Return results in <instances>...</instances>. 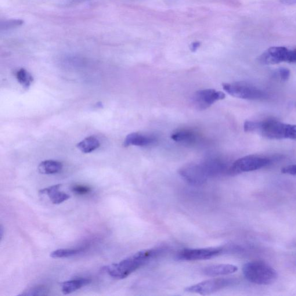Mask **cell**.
Here are the masks:
<instances>
[{"instance_id": "cell-1", "label": "cell", "mask_w": 296, "mask_h": 296, "mask_svg": "<svg viewBox=\"0 0 296 296\" xmlns=\"http://www.w3.org/2000/svg\"><path fill=\"white\" fill-rule=\"evenodd\" d=\"M163 251L161 248L141 251L120 262L105 266L103 269L115 279H124L140 267L157 258Z\"/></svg>"}, {"instance_id": "cell-2", "label": "cell", "mask_w": 296, "mask_h": 296, "mask_svg": "<svg viewBox=\"0 0 296 296\" xmlns=\"http://www.w3.org/2000/svg\"><path fill=\"white\" fill-rule=\"evenodd\" d=\"M245 132L256 134L270 140H296V125L267 119L262 121H247L244 123Z\"/></svg>"}, {"instance_id": "cell-3", "label": "cell", "mask_w": 296, "mask_h": 296, "mask_svg": "<svg viewBox=\"0 0 296 296\" xmlns=\"http://www.w3.org/2000/svg\"><path fill=\"white\" fill-rule=\"evenodd\" d=\"M243 271L245 279L259 285L272 284L278 278L277 271L265 262H248L244 266Z\"/></svg>"}, {"instance_id": "cell-4", "label": "cell", "mask_w": 296, "mask_h": 296, "mask_svg": "<svg viewBox=\"0 0 296 296\" xmlns=\"http://www.w3.org/2000/svg\"><path fill=\"white\" fill-rule=\"evenodd\" d=\"M222 87L229 95L238 99L249 100H260L268 99L266 92L246 82L225 83Z\"/></svg>"}, {"instance_id": "cell-5", "label": "cell", "mask_w": 296, "mask_h": 296, "mask_svg": "<svg viewBox=\"0 0 296 296\" xmlns=\"http://www.w3.org/2000/svg\"><path fill=\"white\" fill-rule=\"evenodd\" d=\"M259 61L265 65L283 62L296 63V49H290L283 46L272 47L259 56Z\"/></svg>"}, {"instance_id": "cell-6", "label": "cell", "mask_w": 296, "mask_h": 296, "mask_svg": "<svg viewBox=\"0 0 296 296\" xmlns=\"http://www.w3.org/2000/svg\"><path fill=\"white\" fill-rule=\"evenodd\" d=\"M272 163L269 158L250 155L239 158L230 165L229 174L235 175L240 173L251 172L267 167Z\"/></svg>"}, {"instance_id": "cell-7", "label": "cell", "mask_w": 296, "mask_h": 296, "mask_svg": "<svg viewBox=\"0 0 296 296\" xmlns=\"http://www.w3.org/2000/svg\"><path fill=\"white\" fill-rule=\"evenodd\" d=\"M179 174L187 182L194 185H203L211 178L204 161L199 163H190L179 169Z\"/></svg>"}, {"instance_id": "cell-8", "label": "cell", "mask_w": 296, "mask_h": 296, "mask_svg": "<svg viewBox=\"0 0 296 296\" xmlns=\"http://www.w3.org/2000/svg\"><path fill=\"white\" fill-rule=\"evenodd\" d=\"M236 283V280L232 279H211L187 287L185 291L188 293L207 296L232 286Z\"/></svg>"}, {"instance_id": "cell-9", "label": "cell", "mask_w": 296, "mask_h": 296, "mask_svg": "<svg viewBox=\"0 0 296 296\" xmlns=\"http://www.w3.org/2000/svg\"><path fill=\"white\" fill-rule=\"evenodd\" d=\"M222 248H186L178 252L176 259L179 261H204L222 254Z\"/></svg>"}, {"instance_id": "cell-10", "label": "cell", "mask_w": 296, "mask_h": 296, "mask_svg": "<svg viewBox=\"0 0 296 296\" xmlns=\"http://www.w3.org/2000/svg\"><path fill=\"white\" fill-rule=\"evenodd\" d=\"M225 97V93L214 89L200 90L194 93L193 103L197 110H204Z\"/></svg>"}, {"instance_id": "cell-11", "label": "cell", "mask_w": 296, "mask_h": 296, "mask_svg": "<svg viewBox=\"0 0 296 296\" xmlns=\"http://www.w3.org/2000/svg\"><path fill=\"white\" fill-rule=\"evenodd\" d=\"M156 139L154 136L140 133H133L126 137L124 146L125 147L129 146L147 147L152 145L156 142Z\"/></svg>"}, {"instance_id": "cell-12", "label": "cell", "mask_w": 296, "mask_h": 296, "mask_svg": "<svg viewBox=\"0 0 296 296\" xmlns=\"http://www.w3.org/2000/svg\"><path fill=\"white\" fill-rule=\"evenodd\" d=\"M172 140L186 146H192L196 144L200 139V135L196 131L191 129H180L172 133Z\"/></svg>"}, {"instance_id": "cell-13", "label": "cell", "mask_w": 296, "mask_h": 296, "mask_svg": "<svg viewBox=\"0 0 296 296\" xmlns=\"http://www.w3.org/2000/svg\"><path fill=\"white\" fill-rule=\"evenodd\" d=\"M238 267L228 264L209 266L203 270L205 276L211 277L229 275L237 272Z\"/></svg>"}, {"instance_id": "cell-14", "label": "cell", "mask_w": 296, "mask_h": 296, "mask_svg": "<svg viewBox=\"0 0 296 296\" xmlns=\"http://www.w3.org/2000/svg\"><path fill=\"white\" fill-rule=\"evenodd\" d=\"M61 185H56L47 188L43 189L39 191V194L41 195L46 194L48 196L50 201L54 204H60L63 203L70 198L69 194L63 192H60L59 189Z\"/></svg>"}, {"instance_id": "cell-15", "label": "cell", "mask_w": 296, "mask_h": 296, "mask_svg": "<svg viewBox=\"0 0 296 296\" xmlns=\"http://www.w3.org/2000/svg\"><path fill=\"white\" fill-rule=\"evenodd\" d=\"M89 279H81L64 282L61 284V291L64 295H68L80 290L81 288L87 286L91 283Z\"/></svg>"}, {"instance_id": "cell-16", "label": "cell", "mask_w": 296, "mask_h": 296, "mask_svg": "<svg viewBox=\"0 0 296 296\" xmlns=\"http://www.w3.org/2000/svg\"><path fill=\"white\" fill-rule=\"evenodd\" d=\"M63 164L55 160H45L41 162L38 165V169L42 174H57L63 169Z\"/></svg>"}, {"instance_id": "cell-17", "label": "cell", "mask_w": 296, "mask_h": 296, "mask_svg": "<svg viewBox=\"0 0 296 296\" xmlns=\"http://www.w3.org/2000/svg\"><path fill=\"white\" fill-rule=\"evenodd\" d=\"M100 146L99 140L95 137L90 136L77 144V148L82 152L89 153L95 151Z\"/></svg>"}, {"instance_id": "cell-18", "label": "cell", "mask_w": 296, "mask_h": 296, "mask_svg": "<svg viewBox=\"0 0 296 296\" xmlns=\"http://www.w3.org/2000/svg\"><path fill=\"white\" fill-rule=\"evenodd\" d=\"M83 251V249H59L52 252L50 256L52 258H67L81 254Z\"/></svg>"}, {"instance_id": "cell-19", "label": "cell", "mask_w": 296, "mask_h": 296, "mask_svg": "<svg viewBox=\"0 0 296 296\" xmlns=\"http://www.w3.org/2000/svg\"><path fill=\"white\" fill-rule=\"evenodd\" d=\"M16 78L18 82L26 89L29 88L32 82H33V77L27 71L23 69V68H21L17 72Z\"/></svg>"}, {"instance_id": "cell-20", "label": "cell", "mask_w": 296, "mask_h": 296, "mask_svg": "<svg viewBox=\"0 0 296 296\" xmlns=\"http://www.w3.org/2000/svg\"><path fill=\"white\" fill-rule=\"evenodd\" d=\"M48 293V290L44 287L38 286L32 287L25 291L21 296H45Z\"/></svg>"}, {"instance_id": "cell-21", "label": "cell", "mask_w": 296, "mask_h": 296, "mask_svg": "<svg viewBox=\"0 0 296 296\" xmlns=\"http://www.w3.org/2000/svg\"><path fill=\"white\" fill-rule=\"evenodd\" d=\"M281 81H287L291 76V71L287 68H280L276 73Z\"/></svg>"}, {"instance_id": "cell-22", "label": "cell", "mask_w": 296, "mask_h": 296, "mask_svg": "<svg viewBox=\"0 0 296 296\" xmlns=\"http://www.w3.org/2000/svg\"><path fill=\"white\" fill-rule=\"evenodd\" d=\"M71 190L75 194L84 195L89 193L92 189L88 186L77 185L74 186Z\"/></svg>"}, {"instance_id": "cell-23", "label": "cell", "mask_w": 296, "mask_h": 296, "mask_svg": "<svg viewBox=\"0 0 296 296\" xmlns=\"http://www.w3.org/2000/svg\"><path fill=\"white\" fill-rule=\"evenodd\" d=\"M282 172L285 174L296 176V165H290L282 169Z\"/></svg>"}, {"instance_id": "cell-24", "label": "cell", "mask_w": 296, "mask_h": 296, "mask_svg": "<svg viewBox=\"0 0 296 296\" xmlns=\"http://www.w3.org/2000/svg\"><path fill=\"white\" fill-rule=\"evenodd\" d=\"M200 45V42H196L193 43V44L192 45V46H191V48H190L191 50H192V51H193V52L196 51L197 49L198 48H199Z\"/></svg>"}, {"instance_id": "cell-25", "label": "cell", "mask_w": 296, "mask_h": 296, "mask_svg": "<svg viewBox=\"0 0 296 296\" xmlns=\"http://www.w3.org/2000/svg\"><path fill=\"white\" fill-rule=\"evenodd\" d=\"M283 1L286 3H290V4L296 3V0H283Z\"/></svg>"}, {"instance_id": "cell-26", "label": "cell", "mask_w": 296, "mask_h": 296, "mask_svg": "<svg viewBox=\"0 0 296 296\" xmlns=\"http://www.w3.org/2000/svg\"><path fill=\"white\" fill-rule=\"evenodd\" d=\"M2 236H3V228H2V226H1V228H0V237H1V240H2Z\"/></svg>"}]
</instances>
